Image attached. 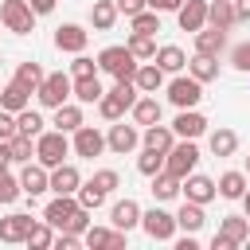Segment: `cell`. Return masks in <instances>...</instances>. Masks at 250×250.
Returning a JSON list of instances; mask_svg holds the SVG:
<instances>
[{
    "label": "cell",
    "mask_w": 250,
    "mask_h": 250,
    "mask_svg": "<svg viewBox=\"0 0 250 250\" xmlns=\"http://www.w3.org/2000/svg\"><path fill=\"white\" fill-rule=\"evenodd\" d=\"M176 223H180V230H188V234H199V230H203V223H207V215H203V203H191V199H184V203H180V211H176Z\"/></svg>",
    "instance_id": "4316f807"
},
{
    "label": "cell",
    "mask_w": 250,
    "mask_h": 250,
    "mask_svg": "<svg viewBox=\"0 0 250 250\" xmlns=\"http://www.w3.org/2000/svg\"><path fill=\"white\" fill-rule=\"evenodd\" d=\"M55 234H59V230H55L47 219H39V223H31V230H27L23 242H27L31 250H47V246H55Z\"/></svg>",
    "instance_id": "8d00e7d4"
},
{
    "label": "cell",
    "mask_w": 250,
    "mask_h": 250,
    "mask_svg": "<svg viewBox=\"0 0 250 250\" xmlns=\"http://www.w3.org/2000/svg\"><path fill=\"white\" fill-rule=\"evenodd\" d=\"M207 23L219 27V31H230V27L238 23V16H234V0H211V4H207Z\"/></svg>",
    "instance_id": "83f0119b"
},
{
    "label": "cell",
    "mask_w": 250,
    "mask_h": 250,
    "mask_svg": "<svg viewBox=\"0 0 250 250\" xmlns=\"http://www.w3.org/2000/svg\"><path fill=\"white\" fill-rule=\"evenodd\" d=\"M180 184H184V180H176V176L164 168V172H156V176H152V195H156L160 203H168V199H176V195L184 191Z\"/></svg>",
    "instance_id": "836d02e7"
},
{
    "label": "cell",
    "mask_w": 250,
    "mask_h": 250,
    "mask_svg": "<svg viewBox=\"0 0 250 250\" xmlns=\"http://www.w3.org/2000/svg\"><path fill=\"white\" fill-rule=\"evenodd\" d=\"M27 4H31V12H35V16H47V12H55V4H59V0H27Z\"/></svg>",
    "instance_id": "11a10c76"
},
{
    "label": "cell",
    "mask_w": 250,
    "mask_h": 250,
    "mask_svg": "<svg viewBox=\"0 0 250 250\" xmlns=\"http://www.w3.org/2000/svg\"><path fill=\"white\" fill-rule=\"evenodd\" d=\"M125 109H129V102H125L117 90H105V94H102V102H98V113H102L105 121H121V117H125Z\"/></svg>",
    "instance_id": "d590c367"
},
{
    "label": "cell",
    "mask_w": 250,
    "mask_h": 250,
    "mask_svg": "<svg viewBox=\"0 0 250 250\" xmlns=\"http://www.w3.org/2000/svg\"><path fill=\"white\" fill-rule=\"evenodd\" d=\"M207 148H211V156H234L238 152V133L227 129V125H219V129L207 133Z\"/></svg>",
    "instance_id": "cb8c5ba5"
},
{
    "label": "cell",
    "mask_w": 250,
    "mask_h": 250,
    "mask_svg": "<svg viewBox=\"0 0 250 250\" xmlns=\"http://www.w3.org/2000/svg\"><path fill=\"white\" fill-rule=\"evenodd\" d=\"M102 66H98V59H90L86 51L82 55H74V62H70V78H90V74H98Z\"/></svg>",
    "instance_id": "bcb514c9"
},
{
    "label": "cell",
    "mask_w": 250,
    "mask_h": 250,
    "mask_svg": "<svg viewBox=\"0 0 250 250\" xmlns=\"http://www.w3.org/2000/svg\"><path fill=\"white\" fill-rule=\"evenodd\" d=\"M172 242H176V250H195V246H199V238L188 234V230H184V238H172Z\"/></svg>",
    "instance_id": "9f6ffc18"
},
{
    "label": "cell",
    "mask_w": 250,
    "mask_h": 250,
    "mask_svg": "<svg viewBox=\"0 0 250 250\" xmlns=\"http://www.w3.org/2000/svg\"><path fill=\"white\" fill-rule=\"evenodd\" d=\"M20 188H23V195H27V199H35V195L51 191V168H43L39 160L23 164V172H20Z\"/></svg>",
    "instance_id": "7c38bea8"
},
{
    "label": "cell",
    "mask_w": 250,
    "mask_h": 250,
    "mask_svg": "<svg viewBox=\"0 0 250 250\" xmlns=\"http://www.w3.org/2000/svg\"><path fill=\"white\" fill-rule=\"evenodd\" d=\"M180 4H184V0H148L152 12H180Z\"/></svg>",
    "instance_id": "f5cc1de1"
},
{
    "label": "cell",
    "mask_w": 250,
    "mask_h": 250,
    "mask_svg": "<svg viewBox=\"0 0 250 250\" xmlns=\"http://www.w3.org/2000/svg\"><path fill=\"white\" fill-rule=\"evenodd\" d=\"M8 164H16V160H12V145L0 141V168H8Z\"/></svg>",
    "instance_id": "680465c9"
},
{
    "label": "cell",
    "mask_w": 250,
    "mask_h": 250,
    "mask_svg": "<svg viewBox=\"0 0 250 250\" xmlns=\"http://www.w3.org/2000/svg\"><path fill=\"white\" fill-rule=\"evenodd\" d=\"M219 234H227V238H234L238 246L250 238V219L246 215H223L219 219Z\"/></svg>",
    "instance_id": "e575fe53"
},
{
    "label": "cell",
    "mask_w": 250,
    "mask_h": 250,
    "mask_svg": "<svg viewBox=\"0 0 250 250\" xmlns=\"http://www.w3.org/2000/svg\"><path fill=\"white\" fill-rule=\"evenodd\" d=\"M141 227H145V234H148L152 242H172L176 230H180L176 215L164 211V207H148V211H141Z\"/></svg>",
    "instance_id": "8992f818"
},
{
    "label": "cell",
    "mask_w": 250,
    "mask_h": 250,
    "mask_svg": "<svg viewBox=\"0 0 250 250\" xmlns=\"http://www.w3.org/2000/svg\"><path fill=\"white\" fill-rule=\"evenodd\" d=\"M78 203H82V207H90V211H98V207L105 203V191H102L94 180H82V188H78Z\"/></svg>",
    "instance_id": "f6af8a7d"
},
{
    "label": "cell",
    "mask_w": 250,
    "mask_h": 250,
    "mask_svg": "<svg viewBox=\"0 0 250 250\" xmlns=\"http://www.w3.org/2000/svg\"><path fill=\"white\" fill-rule=\"evenodd\" d=\"M66 152H70V141H66L62 129H43V133L35 137V160H39L43 168H59V164L66 160Z\"/></svg>",
    "instance_id": "7a4b0ae2"
},
{
    "label": "cell",
    "mask_w": 250,
    "mask_h": 250,
    "mask_svg": "<svg viewBox=\"0 0 250 250\" xmlns=\"http://www.w3.org/2000/svg\"><path fill=\"white\" fill-rule=\"evenodd\" d=\"M164 156H168V152H156V148H148V145H145V148H141V156H137V172L152 180L156 172H164Z\"/></svg>",
    "instance_id": "74e56055"
},
{
    "label": "cell",
    "mask_w": 250,
    "mask_h": 250,
    "mask_svg": "<svg viewBox=\"0 0 250 250\" xmlns=\"http://www.w3.org/2000/svg\"><path fill=\"white\" fill-rule=\"evenodd\" d=\"M180 188H184V199H191V203H203V207H207V203L219 195V184H215L211 176H199V172L184 176V184H180Z\"/></svg>",
    "instance_id": "5bb4252c"
},
{
    "label": "cell",
    "mask_w": 250,
    "mask_h": 250,
    "mask_svg": "<svg viewBox=\"0 0 250 250\" xmlns=\"http://www.w3.org/2000/svg\"><path fill=\"white\" fill-rule=\"evenodd\" d=\"M207 4L211 0H184L180 4V12H176V23H180V31H199V27H207Z\"/></svg>",
    "instance_id": "9a60e30c"
},
{
    "label": "cell",
    "mask_w": 250,
    "mask_h": 250,
    "mask_svg": "<svg viewBox=\"0 0 250 250\" xmlns=\"http://www.w3.org/2000/svg\"><path fill=\"white\" fill-rule=\"evenodd\" d=\"M0 90H4V86H0Z\"/></svg>",
    "instance_id": "e7e4bbea"
},
{
    "label": "cell",
    "mask_w": 250,
    "mask_h": 250,
    "mask_svg": "<svg viewBox=\"0 0 250 250\" xmlns=\"http://www.w3.org/2000/svg\"><path fill=\"white\" fill-rule=\"evenodd\" d=\"M129 113H133V121H137V125L145 129V125H156L164 109H160L156 94H145V98H137V102H133V109H129Z\"/></svg>",
    "instance_id": "f546056e"
},
{
    "label": "cell",
    "mask_w": 250,
    "mask_h": 250,
    "mask_svg": "<svg viewBox=\"0 0 250 250\" xmlns=\"http://www.w3.org/2000/svg\"><path fill=\"white\" fill-rule=\"evenodd\" d=\"M82 242L90 246V250H121L125 242H129V230H117V227H86V234H82Z\"/></svg>",
    "instance_id": "30bf717a"
},
{
    "label": "cell",
    "mask_w": 250,
    "mask_h": 250,
    "mask_svg": "<svg viewBox=\"0 0 250 250\" xmlns=\"http://www.w3.org/2000/svg\"><path fill=\"white\" fill-rule=\"evenodd\" d=\"M78 188H82V172L74 168V164H59V168H51V191L55 195H78Z\"/></svg>",
    "instance_id": "2e32d148"
},
{
    "label": "cell",
    "mask_w": 250,
    "mask_h": 250,
    "mask_svg": "<svg viewBox=\"0 0 250 250\" xmlns=\"http://www.w3.org/2000/svg\"><path fill=\"white\" fill-rule=\"evenodd\" d=\"M86 43H90V31H86L82 23H59V27H55V47H59V51L82 55Z\"/></svg>",
    "instance_id": "8fae6325"
},
{
    "label": "cell",
    "mask_w": 250,
    "mask_h": 250,
    "mask_svg": "<svg viewBox=\"0 0 250 250\" xmlns=\"http://www.w3.org/2000/svg\"><path fill=\"white\" fill-rule=\"evenodd\" d=\"M188 74L199 78L203 86L215 82V78H219V55H199V51H195V55L188 59Z\"/></svg>",
    "instance_id": "484cf974"
},
{
    "label": "cell",
    "mask_w": 250,
    "mask_h": 250,
    "mask_svg": "<svg viewBox=\"0 0 250 250\" xmlns=\"http://www.w3.org/2000/svg\"><path fill=\"white\" fill-rule=\"evenodd\" d=\"M31 215H23V211H16V215H4L0 219V242H23L27 238V230H31Z\"/></svg>",
    "instance_id": "ffe728a7"
},
{
    "label": "cell",
    "mask_w": 250,
    "mask_h": 250,
    "mask_svg": "<svg viewBox=\"0 0 250 250\" xmlns=\"http://www.w3.org/2000/svg\"><path fill=\"white\" fill-rule=\"evenodd\" d=\"M105 145H109V152L129 156V152L141 145V125H137V121H133V125H125V117H121V121H113V125H109V133H105Z\"/></svg>",
    "instance_id": "9c48e42d"
},
{
    "label": "cell",
    "mask_w": 250,
    "mask_h": 250,
    "mask_svg": "<svg viewBox=\"0 0 250 250\" xmlns=\"http://www.w3.org/2000/svg\"><path fill=\"white\" fill-rule=\"evenodd\" d=\"M0 66H4V55H0Z\"/></svg>",
    "instance_id": "be15d7a7"
},
{
    "label": "cell",
    "mask_w": 250,
    "mask_h": 250,
    "mask_svg": "<svg viewBox=\"0 0 250 250\" xmlns=\"http://www.w3.org/2000/svg\"><path fill=\"white\" fill-rule=\"evenodd\" d=\"M117 0H94V8H90V27L94 31H109L113 23H117Z\"/></svg>",
    "instance_id": "f1b7e54d"
},
{
    "label": "cell",
    "mask_w": 250,
    "mask_h": 250,
    "mask_svg": "<svg viewBox=\"0 0 250 250\" xmlns=\"http://www.w3.org/2000/svg\"><path fill=\"white\" fill-rule=\"evenodd\" d=\"M109 223H113L117 230L141 227V203H137V199H117V203L109 207Z\"/></svg>",
    "instance_id": "ac0fdd59"
},
{
    "label": "cell",
    "mask_w": 250,
    "mask_h": 250,
    "mask_svg": "<svg viewBox=\"0 0 250 250\" xmlns=\"http://www.w3.org/2000/svg\"><path fill=\"white\" fill-rule=\"evenodd\" d=\"M168 102H172L176 109H195V105L203 102V82L191 78V74H176V78L168 82Z\"/></svg>",
    "instance_id": "52a82bcc"
},
{
    "label": "cell",
    "mask_w": 250,
    "mask_h": 250,
    "mask_svg": "<svg viewBox=\"0 0 250 250\" xmlns=\"http://www.w3.org/2000/svg\"><path fill=\"white\" fill-rule=\"evenodd\" d=\"M246 176H250V156H246Z\"/></svg>",
    "instance_id": "94428289"
},
{
    "label": "cell",
    "mask_w": 250,
    "mask_h": 250,
    "mask_svg": "<svg viewBox=\"0 0 250 250\" xmlns=\"http://www.w3.org/2000/svg\"><path fill=\"white\" fill-rule=\"evenodd\" d=\"M16 133H20V125H16V113L0 109V141H12Z\"/></svg>",
    "instance_id": "681fc988"
},
{
    "label": "cell",
    "mask_w": 250,
    "mask_h": 250,
    "mask_svg": "<svg viewBox=\"0 0 250 250\" xmlns=\"http://www.w3.org/2000/svg\"><path fill=\"white\" fill-rule=\"evenodd\" d=\"M0 23L12 35H31L35 31V12L27 0H0Z\"/></svg>",
    "instance_id": "5b68a950"
},
{
    "label": "cell",
    "mask_w": 250,
    "mask_h": 250,
    "mask_svg": "<svg viewBox=\"0 0 250 250\" xmlns=\"http://www.w3.org/2000/svg\"><path fill=\"white\" fill-rule=\"evenodd\" d=\"M234 246H238L234 238H227V234H219V230H215V238H211V250H234Z\"/></svg>",
    "instance_id": "db71d44e"
},
{
    "label": "cell",
    "mask_w": 250,
    "mask_h": 250,
    "mask_svg": "<svg viewBox=\"0 0 250 250\" xmlns=\"http://www.w3.org/2000/svg\"><path fill=\"white\" fill-rule=\"evenodd\" d=\"M141 8H148V0H117V12L121 16H137Z\"/></svg>",
    "instance_id": "816d5d0a"
},
{
    "label": "cell",
    "mask_w": 250,
    "mask_h": 250,
    "mask_svg": "<svg viewBox=\"0 0 250 250\" xmlns=\"http://www.w3.org/2000/svg\"><path fill=\"white\" fill-rule=\"evenodd\" d=\"M78 242H82V234H70V230H59V234H55V246H59V250H74Z\"/></svg>",
    "instance_id": "f907efd6"
},
{
    "label": "cell",
    "mask_w": 250,
    "mask_h": 250,
    "mask_svg": "<svg viewBox=\"0 0 250 250\" xmlns=\"http://www.w3.org/2000/svg\"><path fill=\"white\" fill-rule=\"evenodd\" d=\"M141 145H148V148H156V152H168L172 145H176V129L172 125H145L141 129Z\"/></svg>",
    "instance_id": "603a6c76"
},
{
    "label": "cell",
    "mask_w": 250,
    "mask_h": 250,
    "mask_svg": "<svg viewBox=\"0 0 250 250\" xmlns=\"http://www.w3.org/2000/svg\"><path fill=\"white\" fill-rule=\"evenodd\" d=\"M242 211H246V219H250V188H246V195H242Z\"/></svg>",
    "instance_id": "91938a15"
},
{
    "label": "cell",
    "mask_w": 250,
    "mask_h": 250,
    "mask_svg": "<svg viewBox=\"0 0 250 250\" xmlns=\"http://www.w3.org/2000/svg\"><path fill=\"white\" fill-rule=\"evenodd\" d=\"M195 51L199 55H223L227 51V31H219V27H199L195 31Z\"/></svg>",
    "instance_id": "d4e9b609"
},
{
    "label": "cell",
    "mask_w": 250,
    "mask_h": 250,
    "mask_svg": "<svg viewBox=\"0 0 250 250\" xmlns=\"http://www.w3.org/2000/svg\"><path fill=\"white\" fill-rule=\"evenodd\" d=\"M133 82H137V90H141V94H156V90L164 86V70H160L156 62H141Z\"/></svg>",
    "instance_id": "1f68e13d"
},
{
    "label": "cell",
    "mask_w": 250,
    "mask_h": 250,
    "mask_svg": "<svg viewBox=\"0 0 250 250\" xmlns=\"http://www.w3.org/2000/svg\"><path fill=\"white\" fill-rule=\"evenodd\" d=\"M102 82H98V74H90V78H74V102H82V105H98L102 102Z\"/></svg>",
    "instance_id": "d6a6232c"
},
{
    "label": "cell",
    "mask_w": 250,
    "mask_h": 250,
    "mask_svg": "<svg viewBox=\"0 0 250 250\" xmlns=\"http://www.w3.org/2000/svg\"><path fill=\"white\" fill-rule=\"evenodd\" d=\"M16 125H20V133H27V137H39L47 121H43V113H35V109L27 105V109H20V113H16Z\"/></svg>",
    "instance_id": "7bdbcfd3"
},
{
    "label": "cell",
    "mask_w": 250,
    "mask_h": 250,
    "mask_svg": "<svg viewBox=\"0 0 250 250\" xmlns=\"http://www.w3.org/2000/svg\"><path fill=\"white\" fill-rule=\"evenodd\" d=\"M43 78H47V74H43V66H39L35 59H27V62H20V66H16V82H23L31 94L39 90V82H43Z\"/></svg>",
    "instance_id": "ab89813d"
},
{
    "label": "cell",
    "mask_w": 250,
    "mask_h": 250,
    "mask_svg": "<svg viewBox=\"0 0 250 250\" xmlns=\"http://www.w3.org/2000/svg\"><path fill=\"white\" fill-rule=\"evenodd\" d=\"M82 203H78V195H55L47 207H43V219L55 227V230H66V223L74 219V211H78Z\"/></svg>",
    "instance_id": "4fadbf2b"
},
{
    "label": "cell",
    "mask_w": 250,
    "mask_h": 250,
    "mask_svg": "<svg viewBox=\"0 0 250 250\" xmlns=\"http://www.w3.org/2000/svg\"><path fill=\"white\" fill-rule=\"evenodd\" d=\"M234 16H238V23H246L250 20V0H234Z\"/></svg>",
    "instance_id": "6f0895ef"
},
{
    "label": "cell",
    "mask_w": 250,
    "mask_h": 250,
    "mask_svg": "<svg viewBox=\"0 0 250 250\" xmlns=\"http://www.w3.org/2000/svg\"><path fill=\"white\" fill-rule=\"evenodd\" d=\"M195 164H199V148H195V141L176 137V145H172V148H168V156H164V168H168L176 180H184V176H191V172H195Z\"/></svg>",
    "instance_id": "277c9868"
},
{
    "label": "cell",
    "mask_w": 250,
    "mask_h": 250,
    "mask_svg": "<svg viewBox=\"0 0 250 250\" xmlns=\"http://www.w3.org/2000/svg\"><path fill=\"white\" fill-rule=\"evenodd\" d=\"M31 105V90L23 86V82H8L4 90H0V109H8V113H20V109H27Z\"/></svg>",
    "instance_id": "44dd1931"
},
{
    "label": "cell",
    "mask_w": 250,
    "mask_h": 250,
    "mask_svg": "<svg viewBox=\"0 0 250 250\" xmlns=\"http://www.w3.org/2000/svg\"><path fill=\"white\" fill-rule=\"evenodd\" d=\"M125 47H129V51H133V55H137L141 62H148V59H156V39H152V35H137V31H133Z\"/></svg>",
    "instance_id": "b9f144b4"
},
{
    "label": "cell",
    "mask_w": 250,
    "mask_h": 250,
    "mask_svg": "<svg viewBox=\"0 0 250 250\" xmlns=\"http://www.w3.org/2000/svg\"><path fill=\"white\" fill-rule=\"evenodd\" d=\"M55 117H51V125L55 129H62V133H74L78 125H86V117H82V102H62L59 109H51Z\"/></svg>",
    "instance_id": "7402d4cb"
},
{
    "label": "cell",
    "mask_w": 250,
    "mask_h": 250,
    "mask_svg": "<svg viewBox=\"0 0 250 250\" xmlns=\"http://www.w3.org/2000/svg\"><path fill=\"white\" fill-rule=\"evenodd\" d=\"M35 98H39V105H43V109H59L62 102H70V98H74V78H70V74H62V70H55V74H47V78L39 82Z\"/></svg>",
    "instance_id": "3957f363"
},
{
    "label": "cell",
    "mask_w": 250,
    "mask_h": 250,
    "mask_svg": "<svg viewBox=\"0 0 250 250\" xmlns=\"http://www.w3.org/2000/svg\"><path fill=\"white\" fill-rule=\"evenodd\" d=\"M23 195V188H20V176H12L8 168H0V203L8 207V203H16Z\"/></svg>",
    "instance_id": "ee69618b"
},
{
    "label": "cell",
    "mask_w": 250,
    "mask_h": 250,
    "mask_svg": "<svg viewBox=\"0 0 250 250\" xmlns=\"http://www.w3.org/2000/svg\"><path fill=\"white\" fill-rule=\"evenodd\" d=\"M129 23H133V31H137V35H156V31H160V12L141 8L137 16H129Z\"/></svg>",
    "instance_id": "f35d334b"
},
{
    "label": "cell",
    "mask_w": 250,
    "mask_h": 250,
    "mask_svg": "<svg viewBox=\"0 0 250 250\" xmlns=\"http://www.w3.org/2000/svg\"><path fill=\"white\" fill-rule=\"evenodd\" d=\"M105 148H109V145H105V133L94 129V125H78L74 137H70V152L82 156V160H94V156H102Z\"/></svg>",
    "instance_id": "ba28073f"
},
{
    "label": "cell",
    "mask_w": 250,
    "mask_h": 250,
    "mask_svg": "<svg viewBox=\"0 0 250 250\" xmlns=\"http://www.w3.org/2000/svg\"><path fill=\"white\" fill-rule=\"evenodd\" d=\"M215 184H219V195H223V199H242L246 188H250V176H246V172H223Z\"/></svg>",
    "instance_id": "4dcf8cb0"
},
{
    "label": "cell",
    "mask_w": 250,
    "mask_h": 250,
    "mask_svg": "<svg viewBox=\"0 0 250 250\" xmlns=\"http://www.w3.org/2000/svg\"><path fill=\"white\" fill-rule=\"evenodd\" d=\"M172 129H176V137L199 141V137L207 133V117H203L199 109H180V113H176V121H172Z\"/></svg>",
    "instance_id": "e0dca14e"
},
{
    "label": "cell",
    "mask_w": 250,
    "mask_h": 250,
    "mask_svg": "<svg viewBox=\"0 0 250 250\" xmlns=\"http://www.w3.org/2000/svg\"><path fill=\"white\" fill-rule=\"evenodd\" d=\"M98 66L105 70V74H113V82H125V78H137V66H141V59L129 51V47H105L102 55H98Z\"/></svg>",
    "instance_id": "6da1fadb"
},
{
    "label": "cell",
    "mask_w": 250,
    "mask_h": 250,
    "mask_svg": "<svg viewBox=\"0 0 250 250\" xmlns=\"http://www.w3.org/2000/svg\"><path fill=\"white\" fill-rule=\"evenodd\" d=\"M230 66L242 70V74H250V43H234L230 47Z\"/></svg>",
    "instance_id": "7dc6e473"
},
{
    "label": "cell",
    "mask_w": 250,
    "mask_h": 250,
    "mask_svg": "<svg viewBox=\"0 0 250 250\" xmlns=\"http://www.w3.org/2000/svg\"><path fill=\"white\" fill-rule=\"evenodd\" d=\"M242 246H250V238H246V242H242Z\"/></svg>",
    "instance_id": "6125c7cd"
},
{
    "label": "cell",
    "mask_w": 250,
    "mask_h": 250,
    "mask_svg": "<svg viewBox=\"0 0 250 250\" xmlns=\"http://www.w3.org/2000/svg\"><path fill=\"white\" fill-rule=\"evenodd\" d=\"M8 145H12V160H16V164H31V160H35V137L16 133Z\"/></svg>",
    "instance_id": "60d3db41"
},
{
    "label": "cell",
    "mask_w": 250,
    "mask_h": 250,
    "mask_svg": "<svg viewBox=\"0 0 250 250\" xmlns=\"http://www.w3.org/2000/svg\"><path fill=\"white\" fill-rule=\"evenodd\" d=\"M90 180H94V184H98V188H102V191H105V195H109V191H113V188H117V184H121V176H117V172H113V168H98V172H94V176H90Z\"/></svg>",
    "instance_id": "c3c4849f"
},
{
    "label": "cell",
    "mask_w": 250,
    "mask_h": 250,
    "mask_svg": "<svg viewBox=\"0 0 250 250\" xmlns=\"http://www.w3.org/2000/svg\"><path fill=\"white\" fill-rule=\"evenodd\" d=\"M164 74H184L188 70V55H184V47H176V43H164V47H156V59H152Z\"/></svg>",
    "instance_id": "d6986e66"
}]
</instances>
